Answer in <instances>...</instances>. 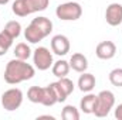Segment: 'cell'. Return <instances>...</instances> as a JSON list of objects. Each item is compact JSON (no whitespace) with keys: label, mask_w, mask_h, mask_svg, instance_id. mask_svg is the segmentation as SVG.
Segmentation results:
<instances>
[{"label":"cell","mask_w":122,"mask_h":120,"mask_svg":"<svg viewBox=\"0 0 122 120\" xmlns=\"http://www.w3.org/2000/svg\"><path fill=\"white\" fill-rule=\"evenodd\" d=\"M27 97L33 103H40L41 105V99H43V88L41 86H31L27 90Z\"/></svg>","instance_id":"603a6c76"},{"label":"cell","mask_w":122,"mask_h":120,"mask_svg":"<svg viewBox=\"0 0 122 120\" xmlns=\"http://www.w3.org/2000/svg\"><path fill=\"white\" fill-rule=\"evenodd\" d=\"M10 0H0V6H4V4H7Z\"/></svg>","instance_id":"484cf974"},{"label":"cell","mask_w":122,"mask_h":120,"mask_svg":"<svg viewBox=\"0 0 122 120\" xmlns=\"http://www.w3.org/2000/svg\"><path fill=\"white\" fill-rule=\"evenodd\" d=\"M56 14L62 21H75L82 16V7L77 1H67L57 6Z\"/></svg>","instance_id":"3957f363"},{"label":"cell","mask_w":122,"mask_h":120,"mask_svg":"<svg viewBox=\"0 0 122 120\" xmlns=\"http://www.w3.org/2000/svg\"><path fill=\"white\" fill-rule=\"evenodd\" d=\"M14 55H16V58H19V60L27 61L31 57L30 47H29L26 42H20V44H17L16 48H14Z\"/></svg>","instance_id":"ac0fdd59"},{"label":"cell","mask_w":122,"mask_h":120,"mask_svg":"<svg viewBox=\"0 0 122 120\" xmlns=\"http://www.w3.org/2000/svg\"><path fill=\"white\" fill-rule=\"evenodd\" d=\"M115 117H117L118 120H122V103L118 105L117 109H115Z\"/></svg>","instance_id":"d4e9b609"},{"label":"cell","mask_w":122,"mask_h":120,"mask_svg":"<svg viewBox=\"0 0 122 120\" xmlns=\"http://www.w3.org/2000/svg\"><path fill=\"white\" fill-rule=\"evenodd\" d=\"M50 85H51V88L56 92V96H57L58 103L65 102V99L74 92V83H72V81L68 79L67 76L60 78L57 82H53V83H50Z\"/></svg>","instance_id":"8992f818"},{"label":"cell","mask_w":122,"mask_h":120,"mask_svg":"<svg viewBox=\"0 0 122 120\" xmlns=\"http://www.w3.org/2000/svg\"><path fill=\"white\" fill-rule=\"evenodd\" d=\"M109 82L117 86V88H122V68H115L109 72Z\"/></svg>","instance_id":"cb8c5ba5"},{"label":"cell","mask_w":122,"mask_h":120,"mask_svg":"<svg viewBox=\"0 0 122 120\" xmlns=\"http://www.w3.org/2000/svg\"><path fill=\"white\" fill-rule=\"evenodd\" d=\"M95 83H97L95 76L92 74H88V72H82V75L78 78V88L84 93L91 92L95 88Z\"/></svg>","instance_id":"8fae6325"},{"label":"cell","mask_w":122,"mask_h":120,"mask_svg":"<svg viewBox=\"0 0 122 120\" xmlns=\"http://www.w3.org/2000/svg\"><path fill=\"white\" fill-rule=\"evenodd\" d=\"M56 103H58V100H57L56 92H54V89L51 88V85L44 86V88H43V99H41V105H44V106H54Z\"/></svg>","instance_id":"2e32d148"},{"label":"cell","mask_w":122,"mask_h":120,"mask_svg":"<svg viewBox=\"0 0 122 120\" xmlns=\"http://www.w3.org/2000/svg\"><path fill=\"white\" fill-rule=\"evenodd\" d=\"M70 66H71V69H74L75 72H85L87 71V68H88V60H87V57L84 55V54H81V52H75V54H72L71 55V58H70Z\"/></svg>","instance_id":"30bf717a"},{"label":"cell","mask_w":122,"mask_h":120,"mask_svg":"<svg viewBox=\"0 0 122 120\" xmlns=\"http://www.w3.org/2000/svg\"><path fill=\"white\" fill-rule=\"evenodd\" d=\"M34 75H36L34 66L27 64V61L19 60V58L9 61L4 69V81L9 85H17L20 82L29 81Z\"/></svg>","instance_id":"6da1fadb"},{"label":"cell","mask_w":122,"mask_h":120,"mask_svg":"<svg viewBox=\"0 0 122 120\" xmlns=\"http://www.w3.org/2000/svg\"><path fill=\"white\" fill-rule=\"evenodd\" d=\"M24 37L31 44H37V42H40V41H43L46 38V35L38 30L36 26H33L31 23H30V26H27V28L24 30Z\"/></svg>","instance_id":"5bb4252c"},{"label":"cell","mask_w":122,"mask_h":120,"mask_svg":"<svg viewBox=\"0 0 122 120\" xmlns=\"http://www.w3.org/2000/svg\"><path fill=\"white\" fill-rule=\"evenodd\" d=\"M11 10H13V13H14L16 16H19V17H26V16L31 14L26 0H16V1L11 4Z\"/></svg>","instance_id":"e0dca14e"},{"label":"cell","mask_w":122,"mask_h":120,"mask_svg":"<svg viewBox=\"0 0 122 120\" xmlns=\"http://www.w3.org/2000/svg\"><path fill=\"white\" fill-rule=\"evenodd\" d=\"M26 1H27V6L30 9V13L43 11L50 4V0H26Z\"/></svg>","instance_id":"ffe728a7"},{"label":"cell","mask_w":122,"mask_h":120,"mask_svg":"<svg viewBox=\"0 0 122 120\" xmlns=\"http://www.w3.org/2000/svg\"><path fill=\"white\" fill-rule=\"evenodd\" d=\"M23 92L19 88H11L7 89L1 95V106L7 110V112H14L17 110L21 103H23Z\"/></svg>","instance_id":"277c9868"},{"label":"cell","mask_w":122,"mask_h":120,"mask_svg":"<svg viewBox=\"0 0 122 120\" xmlns=\"http://www.w3.org/2000/svg\"><path fill=\"white\" fill-rule=\"evenodd\" d=\"M11 44H13V38L7 32L0 31V57L4 55L9 51V48L11 47Z\"/></svg>","instance_id":"7402d4cb"},{"label":"cell","mask_w":122,"mask_h":120,"mask_svg":"<svg viewBox=\"0 0 122 120\" xmlns=\"http://www.w3.org/2000/svg\"><path fill=\"white\" fill-rule=\"evenodd\" d=\"M33 62L34 66L38 71H47L53 66V54L46 47H37L33 54Z\"/></svg>","instance_id":"5b68a950"},{"label":"cell","mask_w":122,"mask_h":120,"mask_svg":"<svg viewBox=\"0 0 122 120\" xmlns=\"http://www.w3.org/2000/svg\"><path fill=\"white\" fill-rule=\"evenodd\" d=\"M31 24L36 26V27L41 31L46 37L50 35V32L53 31V21H51L50 18L44 17V16H40V17L33 18V20H31Z\"/></svg>","instance_id":"4fadbf2b"},{"label":"cell","mask_w":122,"mask_h":120,"mask_svg":"<svg viewBox=\"0 0 122 120\" xmlns=\"http://www.w3.org/2000/svg\"><path fill=\"white\" fill-rule=\"evenodd\" d=\"M95 54L99 60H111L115 57L117 54V45L112 41H102L97 45L95 48Z\"/></svg>","instance_id":"9c48e42d"},{"label":"cell","mask_w":122,"mask_h":120,"mask_svg":"<svg viewBox=\"0 0 122 120\" xmlns=\"http://www.w3.org/2000/svg\"><path fill=\"white\" fill-rule=\"evenodd\" d=\"M97 99H98L97 95L88 92V95H85V96L81 99V102H80V109H81L84 113H87V115L94 113V109H95V106H97Z\"/></svg>","instance_id":"7c38bea8"},{"label":"cell","mask_w":122,"mask_h":120,"mask_svg":"<svg viewBox=\"0 0 122 120\" xmlns=\"http://www.w3.org/2000/svg\"><path fill=\"white\" fill-rule=\"evenodd\" d=\"M97 99V106L94 109V115L97 117H107L115 105V95L111 90H101Z\"/></svg>","instance_id":"7a4b0ae2"},{"label":"cell","mask_w":122,"mask_h":120,"mask_svg":"<svg viewBox=\"0 0 122 120\" xmlns=\"http://www.w3.org/2000/svg\"><path fill=\"white\" fill-rule=\"evenodd\" d=\"M61 117L64 120H78L80 119V112H78V109L75 106L67 105L61 112Z\"/></svg>","instance_id":"44dd1931"},{"label":"cell","mask_w":122,"mask_h":120,"mask_svg":"<svg viewBox=\"0 0 122 120\" xmlns=\"http://www.w3.org/2000/svg\"><path fill=\"white\" fill-rule=\"evenodd\" d=\"M70 69H71L70 62H67L65 60L57 61V62H54V64H53V66H51L53 75H54V76H57L58 79H60V78H64V76H67V75H68V72H70Z\"/></svg>","instance_id":"9a60e30c"},{"label":"cell","mask_w":122,"mask_h":120,"mask_svg":"<svg viewBox=\"0 0 122 120\" xmlns=\"http://www.w3.org/2000/svg\"><path fill=\"white\" fill-rule=\"evenodd\" d=\"M4 32H7L13 40L14 38H17L19 35H20V32H21V26H20V23L19 21H16V20H11V21H9L6 26H4Z\"/></svg>","instance_id":"d6986e66"},{"label":"cell","mask_w":122,"mask_h":120,"mask_svg":"<svg viewBox=\"0 0 122 120\" xmlns=\"http://www.w3.org/2000/svg\"><path fill=\"white\" fill-rule=\"evenodd\" d=\"M105 20L112 27L119 26L122 23V4H119V3H111L107 7V11H105Z\"/></svg>","instance_id":"52a82bcc"},{"label":"cell","mask_w":122,"mask_h":120,"mask_svg":"<svg viewBox=\"0 0 122 120\" xmlns=\"http://www.w3.org/2000/svg\"><path fill=\"white\" fill-rule=\"evenodd\" d=\"M70 40L62 35V34H58V35H54L51 38V51L56 54V55H60V57H64L70 52Z\"/></svg>","instance_id":"ba28073f"}]
</instances>
